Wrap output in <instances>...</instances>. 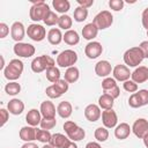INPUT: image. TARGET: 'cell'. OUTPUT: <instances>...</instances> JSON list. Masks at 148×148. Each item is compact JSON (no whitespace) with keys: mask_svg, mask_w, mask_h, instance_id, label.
Listing matches in <instances>:
<instances>
[{"mask_svg":"<svg viewBox=\"0 0 148 148\" xmlns=\"http://www.w3.org/2000/svg\"><path fill=\"white\" fill-rule=\"evenodd\" d=\"M50 10H51V9H50L49 5H47L45 1H43V0L35 1L34 5L30 7L29 16H30V18H31L32 21H35V22L43 21Z\"/></svg>","mask_w":148,"mask_h":148,"instance_id":"cell-1","label":"cell"},{"mask_svg":"<svg viewBox=\"0 0 148 148\" xmlns=\"http://www.w3.org/2000/svg\"><path fill=\"white\" fill-rule=\"evenodd\" d=\"M23 72V62L20 59H13L3 69V75L9 81H16Z\"/></svg>","mask_w":148,"mask_h":148,"instance_id":"cell-2","label":"cell"},{"mask_svg":"<svg viewBox=\"0 0 148 148\" xmlns=\"http://www.w3.org/2000/svg\"><path fill=\"white\" fill-rule=\"evenodd\" d=\"M143 59V53L139 46L131 47L124 53V62L127 65V67H138Z\"/></svg>","mask_w":148,"mask_h":148,"instance_id":"cell-3","label":"cell"},{"mask_svg":"<svg viewBox=\"0 0 148 148\" xmlns=\"http://www.w3.org/2000/svg\"><path fill=\"white\" fill-rule=\"evenodd\" d=\"M62 127H64V130H65V132H66V134H67V136H68V139H69L71 141H74V142L81 141V140L84 139V136H86L84 130H83L82 127L77 126V125H76L74 121H72V120L65 121Z\"/></svg>","mask_w":148,"mask_h":148,"instance_id":"cell-4","label":"cell"},{"mask_svg":"<svg viewBox=\"0 0 148 148\" xmlns=\"http://www.w3.org/2000/svg\"><path fill=\"white\" fill-rule=\"evenodd\" d=\"M77 61V53L73 50H64L57 57V65L62 68L73 67Z\"/></svg>","mask_w":148,"mask_h":148,"instance_id":"cell-5","label":"cell"},{"mask_svg":"<svg viewBox=\"0 0 148 148\" xmlns=\"http://www.w3.org/2000/svg\"><path fill=\"white\" fill-rule=\"evenodd\" d=\"M56 65V61L53 58H51L50 56H39L36 57L32 61H31V69L35 73H42L46 69H49L50 67H53Z\"/></svg>","mask_w":148,"mask_h":148,"instance_id":"cell-6","label":"cell"},{"mask_svg":"<svg viewBox=\"0 0 148 148\" xmlns=\"http://www.w3.org/2000/svg\"><path fill=\"white\" fill-rule=\"evenodd\" d=\"M92 23L98 28V30H104L111 27L113 23V16L109 10H102L94 17Z\"/></svg>","mask_w":148,"mask_h":148,"instance_id":"cell-7","label":"cell"},{"mask_svg":"<svg viewBox=\"0 0 148 148\" xmlns=\"http://www.w3.org/2000/svg\"><path fill=\"white\" fill-rule=\"evenodd\" d=\"M27 35L34 42H42L46 37V30L43 25L32 23L27 28Z\"/></svg>","mask_w":148,"mask_h":148,"instance_id":"cell-8","label":"cell"},{"mask_svg":"<svg viewBox=\"0 0 148 148\" xmlns=\"http://www.w3.org/2000/svg\"><path fill=\"white\" fill-rule=\"evenodd\" d=\"M13 51L16 56L21 57V58H30L35 54L36 52V49L34 45L29 44V43H16L13 47Z\"/></svg>","mask_w":148,"mask_h":148,"instance_id":"cell-9","label":"cell"},{"mask_svg":"<svg viewBox=\"0 0 148 148\" xmlns=\"http://www.w3.org/2000/svg\"><path fill=\"white\" fill-rule=\"evenodd\" d=\"M132 132L136 138L143 139L148 134V120L145 118L136 119L132 125Z\"/></svg>","mask_w":148,"mask_h":148,"instance_id":"cell-10","label":"cell"},{"mask_svg":"<svg viewBox=\"0 0 148 148\" xmlns=\"http://www.w3.org/2000/svg\"><path fill=\"white\" fill-rule=\"evenodd\" d=\"M101 117H102V123L106 128H114L118 124V117L113 109L104 110Z\"/></svg>","mask_w":148,"mask_h":148,"instance_id":"cell-11","label":"cell"},{"mask_svg":"<svg viewBox=\"0 0 148 148\" xmlns=\"http://www.w3.org/2000/svg\"><path fill=\"white\" fill-rule=\"evenodd\" d=\"M103 52V46L98 42H89L84 47V54L89 59H96L98 58Z\"/></svg>","mask_w":148,"mask_h":148,"instance_id":"cell-12","label":"cell"},{"mask_svg":"<svg viewBox=\"0 0 148 148\" xmlns=\"http://www.w3.org/2000/svg\"><path fill=\"white\" fill-rule=\"evenodd\" d=\"M112 74H113V79L116 81H120V82H125L127 80H130L131 77V72H130V68L126 66V65H117L113 71H112Z\"/></svg>","mask_w":148,"mask_h":148,"instance_id":"cell-13","label":"cell"},{"mask_svg":"<svg viewBox=\"0 0 148 148\" xmlns=\"http://www.w3.org/2000/svg\"><path fill=\"white\" fill-rule=\"evenodd\" d=\"M25 32H27V30L24 29V25H23L22 22L16 21L10 27V36L16 43H21L22 42V39L24 38Z\"/></svg>","mask_w":148,"mask_h":148,"instance_id":"cell-14","label":"cell"},{"mask_svg":"<svg viewBox=\"0 0 148 148\" xmlns=\"http://www.w3.org/2000/svg\"><path fill=\"white\" fill-rule=\"evenodd\" d=\"M112 71H113V68L108 60H99L95 65V73L99 77H104V79L108 77Z\"/></svg>","mask_w":148,"mask_h":148,"instance_id":"cell-15","label":"cell"},{"mask_svg":"<svg viewBox=\"0 0 148 148\" xmlns=\"http://www.w3.org/2000/svg\"><path fill=\"white\" fill-rule=\"evenodd\" d=\"M101 116H102L101 108L97 104H89V105L86 106L84 117L87 118V120H89L91 123H95L101 118Z\"/></svg>","mask_w":148,"mask_h":148,"instance_id":"cell-16","label":"cell"},{"mask_svg":"<svg viewBox=\"0 0 148 148\" xmlns=\"http://www.w3.org/2000/svg\"><path fill=\"white\" fill-rule=\"evenodd\" d=\"M132 80L135 83H143L148 80V67L147 66H139L134 69V72L131 74Z\"/></svg>","mask_w":148,"mask_h":148,"instance_id":"cell-17","label":"cell"},{"mask_svg":"<svg viewBox=\"0 0 148 148\" xmlns=\"http://www.w3.org/2000/svg\"><path fill=\"white\" fill-rule=\"evenodd\" d=\"M132 132V127L127 123H120L114 127V136L118 140H125Z\"/></svg>","mask_w":148,"mask_h":148,"instance_id":"cell-18","label":"cell"},{"mask_svg":"<svg viewBox=\"0 0 148 148\" xmlns=\"http://www.w3.org/2000/svg\"><path fill=\"white\" fill-rule=\"evenodd\" d=\"M39 111L43 118H56V106L51 101H44L40 104Z\"/></svg>","mask_w":148,"mask_h":148,"instance_id":"cell-19","label":"cell"},{"mask_svg":"<svg viewBox=\"0 0 148 148\" xmlns=\"http://www.w3.org/2000/svg\"><path fill=\"white\" fill-rule=\"evenodd\" d=\"M7 110L9 111V113H12L14 116H18L24 110V103L18 98H13V99H10L8 102Z\"/></svg>","mask_w":148,"mask_h":148,"instance_id":"cell-20","label":"cell"},{"mask_svg":"<svg viewBox=\"0 0 148 148\" xmlns=\"http://www.w3.org/2000/svg\"><path fill=\"white\" fill-rule=\"evenodd\" d=\"M42 113L39 110L37 109H31L28 111L27 116H25V121L28 123L29 126H32V127H36L37 125L40 124V120H42Z\"/></svg>","mask_w":148,"mask_h":148,"instance_id":"cell-21","label":"cell"},{"mask_svg":"<svg viewBox=\"0 0 148 148\" xmlns=\"http://www.w3.org/2000/svg\"><path fill=\"white\" fill-rule=\"evenodd\" d=\"M36 127L32 126H24L20 130V139L24 142H32L36 140Z\"/></svg>","mask_w":148,"mask_h":148,"instance_id":"cell-22","label":"cell"},{"mask_svg":"<svg viewBox=\"0 0 148 148\" xmlns=\"http://www.w3.org/2000/svg\"><path fill=\"white\" fill-rule=\"evenodd\" d=\"M69 142L71 140L68 139V136H65L61 133H56V134H52L50 145H52L54 148H66Z\"/></svg>","mask_w":148,"mask_h":148,"instance_id":"cell-23","label":"cell"},{"mask_svg":"<svg viewBox=\"0 0 148 148\" xmlns=\"http://www.w3.org/2000/svg\"><path fill=\"white\" fill-rule=\"evenodd\" d=\"M97 34H98V28L92 22L87 23L82 28V37L87 40H92L95 37H97Z\"/></svg>","mask_w":148,"mask_h":148,"instance_id":"cell-24","label":"cell"},{"mask_svg":"<svg viewBox=\"0 0 148 148\" xmlns=\"http://www.w3.org/2000/svg\"><path fill=\"white\" fill-rule=\"evenodd\" d=\"M72 111H73L72 104H71L69 102H67V101L60 102V103L58 104V106H57V113H58L61 118H64V119L69 118L71 114H72Z\"/></svg>","mask_w":148,"mask_h":148,"instance_id":"cell-25","label":"cell"},{"mask_svg":"<svg viewBox=\"0 0 148 148\" xmlns=\"http://www.w3.org/2000/svg\"><path fill=\"white\" fill-rule=\"evenodd\" d=\"M62 38H64V35L61 34V31H60L59 28H52L47 32V40L52 45L60 44L61 40H62Z\"/></svg>","mask_w":148,"mask_h":148,"instance_id":"cell-26","label":"cell"},{"mask_svg":"<svg viewBox=\"0 0 148 148\" xmlns=\"http://www.w3.org/2000/svg\"><path fill=\"white\" fill-rule=\"evenodd\" d=\"M62 40H64L67 45L73 46V45L79 44V42H80V36H79V34H77L75 30H72V29H71V30H68V31H65Z\"/></svg>","mask_w":148,"mask_h":148,"instance_id":"cell-27","label":"cell"},{"mask_svg":"<svg viewBox=\"0 0 148 148\" xmlns=\"http://www.w3.org/2000/svg\"><path fill=\"white\" fill-rule=\"evenodd\" d=\"M79 77H80V71H79L77 67L73 66V67H69V68L66 69L64 80L67 81L68 83H74L79 80Z\"/></svg>","mask_w":148,"mask_h":148,"instance_id":"cell-28","label":"cell"},{"mask_svg":"<svg viewBox=\"0 0 148 148\" xmlns=\"http://www.w3.org/2000/svg\"><path fill=\"white\" fill-rule=\"evenodd\" d=\"M113 104H114V98H112L108 94H103L98 98V106L101 109H103V110H110V109H112L113 108Z\"/></svg>","mask_w":148,"mask_h":148,"instance_id":"cell-29","label":"cell"},{"mask_svg":"<svg viewBox=\"0 0 148 148\" xmlns=\"http://www.w3.org/2000/svg\"><path fill=\"white\" fill-rule=\"evenodd\" d=\"M52 6L56 9V12L61 13L62 15L65 13H67L71 8V3L68 0H53L52 1Z\"/></svg>","mask_w":148,"mask_h":148,"instance_id":"cell-30","label":"cell"},{"mask_svg":"<svg viewBox=\"0 0 148 148\" xmlns=\"http://www.w3.org/2000/svg\"><path fill=\"white\" fill-rule=\"evenodd\" d=\"M72 24H73V20L69 15L67 14H64L61 16H59V22H58V25H59V29H62V30H71L72 28Z\"/></svg>","mask_w":148,"mask_h":148,"instance_id":"cell-31","label":"cell"},{"mask_svg":"<svg viewBox=\"0 0 148 148\" xmlns=\"http://www.w3.org/2000/svg\"><path fill=\"white\" fill-rule=\"evenodd\" d=\"M45 75H46V79H47L50 82H52V83H56L57 81H59V80H60V76H61L59 68L56 67V66L50 67L49 69H46V74H45Z\"/></svg>","mask_w":148,"mask_h":148,"instance_id":"cell-32","label":"cell"},{"mask_svg":"<svg viewBox=\"0 0 148 148\" xmlns=\"http://www.w3.org/2000/svg\"><path fill=\"white\" fill-rule=\"evenodd\" d=\"M51 138H52V134L47 130H42V128L36 130V140H38L39 142L50 143Z\"/></svg>","mask_w":148,"mask_h":148,"instance_id":"cell-33","label":"cell"},{"mask_svg":"<svg viewBox=\"0 0 148 148\" xmlns=\"http://www.w3.org/2000/svg\"><path fill=\"white\" fill-rule=\"evenodd\" d=\"M73 16H74V20L76 21V22H83V21H86L87 20V17H88V9L87 8H83V7H81V6H77L75 9H74V14H73Z\"/></svg>","mask_w":148,"mask_h":148,"instance_id":"cell-34","label":"cell"},{"mask_svg":"<svg viewBox=\"0 0 148 148\" xmlns=\"http://www.w3.org/2000/svg\"><path fill=\"white\" fill-rule=\"evenodd\" d=\"M5 91L9 96H15L21 91V86L16 81H10L5 86Z\"/></svg>","mask_w":148,"mask_h":148,"instance_id":"cell-35","label":"cell"},{"mask_svg":"<svg viewBox=\"0 0 148 148\" xmlns=\"http://www.w3.org/2000/svg\"><path fill=\"white\" fill-rule=\"evenodd\" d=\"M94 135H95V139H96L98 142H104V141H106V140L109 139V131H108L106 127L99 126V127H97V128L95 130Z\"/></svg>","mask_w":148,"mask_h":148,"instance_id":"cell-36","label":"cell"},{"mask_svg":"<svg viewBox=\"0 0 148 148\" xmlns=\"http://www.w3.org/2000/svg\"><path fill=\"white\" fill-rule=\"evenodd\" d=\"M43 22H44L46 25H49V27L56 25V24H58V22H59V16H58L54 12L50 10V12L47 13V15L45 16V18L43 20Z\"/></svg>","mask_w":148,"mask_h":148,"instance_id":"cell-37","label":"cell"},{"mask_svg":"<svg viewBox=\"0 0 148 148\" xmlns=\"http://www.w3.org/2000/svg\"><path fill=\"white\" fill-rule=\"evenodd\" d=\"M40 128L42 130H52L56 125H57V120L56 118H42L40 120Z\"/></svg>","mask_w":148,"mask_h":148,"instance_id":"cell-38","label":"cell"},{"mask_svg":"<svg viewBox=\"0 0 148 148\" xmlns=\"http://www.w3.org/2000/svg\"><path fill=\"white\" fill-rule=\"evenodd\" d=\"M128 105L131 108H133V109H138V108H141L142 106V103L140 101V97H139L138 92H134V94H132L130 96V98H128Z\"/></svg>","mask_w":148,"mask_h":148,"instance_id":"cell-39","label":"cell"},{"mask_svg":"<svg viewBox=\"0 0 148 148\" xmlns=\"http://www.w3.org/2000/svg\"><path fill=\"white\" fill-rule=\"evenodd\" d=\"M117 86V83H116V80L113 79V77H105L103 81H102V89H103V91H106V90H110V89H112V88H114Z\"/></svg>","mask_w":148,"mask_h":148,"instance_id":"cell-40","label":"cell"},{"mask_svg":"<svg viewBox=\"0 0 148 148\" xmlns=\"http://www.w3.org/2000/svg\"><path fill=\"white\" fill-rule=\"evenodd\" d=\"M45 92H46V95L50 97V98H59L62 94L56 88V86L54 84H51V86H49L47 88H46V90H45Z\"/></svg>","mask_w":148,"mask_h":148,"instance_id":"cell-41","label":"cell"},{"mask_svg":"<svg viewBox=\"0 0 148 148\" xmlns=\"http://www.w3.org/2000/svg\"><path fill=\"white\" fill-rule=\"evenodd\" d=\"M123 87H124V89H125L126 91L132 92V94H134V92L138 91V83H135L133 80H127V81H125V82L123 83Z\"/></svg>","mask_w":148,"mask_h":148,"instance_id":"cell-42","label":"cell"},{"mask_svg":"<svg viewBox=\"0 0 148 148\" xmlns=\"http://www.w3.org/2000/svg\"><path fill=\"white\" fill-rule=\"evenodd\" d=\"M124 5H125V2H124L123 0H110V1H109L110 8H111L112 10H114V12L121 10V9L124 8Z\"/></svg>","mask_w":148,"mask_h":148,"instance_id":"cell-43","label":"cell"},{"mask_svg":"<svg viewBox=\"0 0 148 148\" xmlns=\"http://www.w3.org/2000/svg\"><path fill=\"white\" fill-rule=\"evenodd\" d=\"M54 86H56V88L61 92V94H65L67 90H68V86H69V83L67 82V81H65V80H59V81H57L56 83H53Z\"/></svg>","mask_w":148,"mask_h":148,"instance_id":"cell-44","label":"cell"},{"mask_svg":"<svg viewBox=\"0 0 148 148\" xmlns=\"http://www.w3.org/2000/svg\"><path fill=\"white\" fill-rule=\"evenodd\" d=\"M138 95L140 97V101L142 103V106L143 105H147L148 104V90L147 89H141L138 91Z\"/></svg>","mask_w":148,"mask_h":148,"instance_id":"cell-45","label":"cell"},{"mask_svg":"<svg viewBox=\"0 0 148 148\" xmlns=\"http://www.w3.org/2000/svg\"><path fill=\"white\" fill-rule=\"evenodd\" d=\"M104 94H108V95H110L112 98H117V97H119V95H120V89H119V87L118 86H116L114 88H112V89H110V90H106V91H103Z\"/></svg>","mask_w":148,"mask_h":148,"instance_id":"cell-46","label":"cell"},{"mask_svg":"<svg viewBox=\"0 0 148 148\" xmlns=\"http://www.w3.org/2000/svg\"><path fill=\"white\" fill-rule=\"evenodd\" d=\"M0 114H1V124H0V126H3V125L8 121V118H9V111L2 108V109H0Z\"/></svg>","mask_w":148,"mask_h":148,"instance_id":"cell-47","label":"cell"},{"mask_svg":"<svg viewBox=\"0 0 148 148\" xmlns=\"http://www.w3.org/2000/svg\"><path fill=\"white\" fill-rule=\"evenodd\" d=\"M8 32H9V27L6 23L1 22L0 23V38H5L8 35Z\"/></svg>","mask_w":148,"mask_h":148,"instance_id":"cell-48","label":"cell"},{"mask_svg":"<svg viewBox=\"0 0 148 148\" xmlns=\"http://www.w3.org/2000/svg\"><path fill=\"white\" fill-rule=\"evenodd\" d=\"M141 21H142L143 28H146V30H148V7L146 9H143L142 15H141Z\"/></svg>","mask_w":148,"mask_h":148,"instance_id":"cell-49","label":"cell"},{"mask_svg":"<svg viewBox=\"0 0 148 148\" xmlns=\"http://www.w3.org/2000/svg\"><path fill=\"white\" fill-rule=\"evenodd\" d=\"M139 47H140V50L142 51L143 57H145V58H148V40L141 42L140 45H139Z\"/></svg>","mask_w":148,"mask_h":148,"instance_id":"cell-50","label":"cell"},{"mask_svg":"<svg viewBox=\"0 0 148 148\" xmlns=\"http://www.w3.org/2000/svg\"><path fill=\"white\" fill-rule=\"evenodd\" d=\"M77 3H79V6L88 9L89 7H91L94 5V0H77Z\"/></svg>","mask_w":148,"mask_h":148,"instance_id":"cell-51","label":"cell"},{"mask_svg":"<svg viewBox=\"0 0 148 148\" xmlns=\"http://www.w3.org/2000/svg\"><path fill=\"white\" fill-rule=\"evenodd\" d=\"M86 148H102V147H101V145H99L98 142L91 141V142H88V143L86 145Z\"/></svg>","mask_w":148,"mask_h":148,"instance_id":"cell-52","label":"cell"},{"mask_svg":"<svg viewBox=\"0 0 148 148\" xmlns=\"http://www.w3.org/2000/svg\"><path fill=\"white\" fill-rule=\"evenodd\" d=\"M21 148H39V147L34 142H25L24 145H22Z\"/></svg>","mask_w":148,"mask_h":148,"instance_id":"cell-53","label":"cell"},{"mask_svg":"<svg viewBox=\"0 0 148 148\" xmlns=\"http://www.w3.org/2000/svg\"><path fill=\"white\" fill-rule=\"evenodd\" d=\"M66 148H77V145L74 142V141H71L68 145H67V147Z\"/></svg>","mask_w":148,"mask_h":148,"instance_id":"cell-54","label":"cell"},{"mask_svg":"<svg viewBox=\"0 0 148 148\" xmlns=\"http://www.w3.org/2000/svg\"><path fill=\"white\" fill-rule=\"evenodd\" d=\"M142 140H143V145L146 146V148H148V134H147Z\"/></svg>","mask_w":148,"mask_h":148,"instance_id":"cell-55","label":"cell"},{"mask_svg":"<svg viewBox=\"0 0 148 148\" xmlns=\"http://www.w3.org/2000/svg\"><path fill=\"white\" fill-rule=\"evenodd\" d=\"M1 69L3 71L5 69V60H3V57L1 56Z\"/></svg>","mask_w":148,"mask_h":148,"instance_id":"cell-56","label":"cell"},{"mask_svg":"<svg viewBox=\"0 0 148 148\" xmlns=\"http://www.w3.org/2000/svg\"><path fill=\"white\" fill-rule=\"evenodd\" d=\"M42 148H54V147H53L52 145H50V143H45V145H44Z\"/></svg>","mask_w":148,"mask_h":148,"instance_id":"cell-57","label":"cell"},{"mask_svg":"<svg viewBox=\"0 0 148 148\" xmlns=\"http://www.w3.org/2000/svg\"><path fill=\"white\" fill-rule=\"evenodd\" d=\"M147 37H148V30H147Z\"/></svg>","mask_w":148,"mask_h":148,"instance_id":"cell-58","label":"cell"}]
</instances>
